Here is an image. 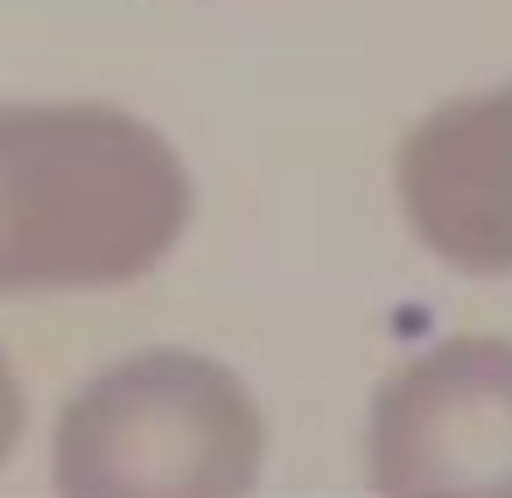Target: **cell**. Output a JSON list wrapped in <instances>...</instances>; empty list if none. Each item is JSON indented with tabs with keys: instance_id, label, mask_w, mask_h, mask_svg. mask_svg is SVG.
<instances>
[{
	"instance_id": "6da1fadb",
	"label": "cell",
	"mask_w": 512,
	"mask_h": 498,
	"mask_svg": "<svg viewBox=\"0 0 512 498\" xmlns=\"http://www.w3.org/2000/svg\"><path fill=\"white\" fill-rule=\"evenodd\" d=\"M197 225L183 148L106 99H0V295L148 281Z\"/></svg>"
},
{
	"instance_id": "7a4b0ae2",
	"label": "cell",
	"mask_w": 512,
	"mask_h": 498,
	"mask_svg": "<svg viewBox=\"0 0 512 498\" xmlns=\"http://www.w3.org/2000/svg\"><path fill=\"white\" fill-rule=\"evenodd\" d=\"M260 477L267 407L197 344L99 365L50 421V498H260Z\"/></svg>"
},
{
	"instance_id": "3957f363",
	"label": "cell",
	"mask_w": 512,
	"mask_h": 498,
	"mask_svg": "<svg viewBox=\"0 0 512 498\" xmlns=\"http://www.w3.org/2000/svg\"><path fill=\"white\" fill-rule=\"evenodd\" d=\"M358 470L372 498H512V337L456 330L386 365Z\"/></svg>"
},
{
	"instance_id": "277c9868",
	"label": "cell",
	"mask_w": 512,
	"mask_h": 498,
	"mask_svg": "<svg viewBox=\"0 0 512 498\" xmlns=\"http://www.w3.org/2000/svg\"><path fill=\"white\" fill-rule=\"evenodd\" d=\"M393 211L456 281H512V78L435 99L393 141Z\"/></svg>"
},
{
	"instance_id": "5b68a950",
	"label": "cell",
	"mask_w": 512,
	"mask_h": 498,
	"mask_svg": "<svg viewBox=\"0 0 512 498\" xmlns=\"http://www.w3.org/2000/svg\"><path fill=\"white\" fill-rule=\"evenodd\" d=\"M22 435H29V393H22L15 358L0 351V470H8V456L22 449Z\"/></svg>"
}]
</instances>
